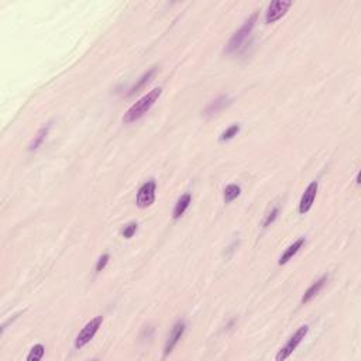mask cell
Returning <instances> with one entry per match:
<instances>
[{"instance_id": "6da1fadb", "label": "cell", "mask_w": 361, "mask_h": 361, "mask_svg": "<svg viewBox=\"0 0 361 361\" xmlns=\"http://www.w3.org/2000/svg\"><path fill=\"white\" fill-rule=\"evenodd\" d=\"M161 93H162V88H155V89H152L151 92H148L147 95H144L141 99H139V101L131 106L129 110L124 113V116H123V123L130 124L133 121L141 119V117H143V116H144V114H145V113L150 110L151 108L155 105V102L158 101Z\"/></svg>"}, {"instance_id": "7a4b0ae2", "label": "cell", "mask_w": 361, "mask_h": 361, "mask_svg": "<svg viewBox=\"0 0 361 361\" xmlns=\"http://www.w3.org/2000/svg\"><path fill=\"white\" fill-rule=\"evenodd\" d=\"M257 17H258V13H253L250 17L243 23V26H241L240 29L233 34V37H231L230 41H229V44L226 45L224 52L231 54V52H236V51L240 48L241 44L246 41V38L250 36L251 31L254 29L255 21H257Z\"/></svg>"}, {"instance_id": "3957f363", "label": "cell", "mask_w": 361, "mask_h": 361, "mask_svg": "<svg viewBox=\"0 0 361 361\" xmlns=\"http://www.w3.org/2000/svg\"><path fill=\"white\" fill-rule=\"evenodd\" d=\"M102 323H103V318H102V316H96V318L90 319V321L82 327V330L78 333V336H76V339H75V349H76V350H79V349H82L83 346H86V344L95 337V334L98 333L99 327L102 326Z\"/></svg>"}, {"instance_id": "277c9868", "label": "cell", "mask_w": 361, "mask_h": 361, "mask_svg": "<svg viewBox=\"0 0 361 361\" xmlns=\"http://www.w3.org/2000/svg\"><path fill=\"white\" fill-rule=\"evenodd\" d=\"M308 331H309V327L305 325V326H301L298 330L295 331L293 334H292L291 337H289V340L288 343L282 347L280 353L277 354V357H275V360L277 361H284L287 360L289 356H291L293 351L296 350V347L299 346L302 343V340L305 339V336L308 334Z\"/></svg>"}, {"instance_id": "5b68a950", "label": "cell", "mask_w": 361, "mask_h": 361, "mask_svg": "<svg viewBox=\"0 0 361 361\" xmlns=\"http://www.w3.org/2000/svg\"><path fill=\"white\" fill-rule=\"evenodd\" d=\"M155 189H157V185H155V180H147L145 183H143L140 186V189L137 192V198H136V203L140 209H145L151 206L154 201H155Z\"/></svg>"}, {"instance_id": "8992f818", "label": "cell", "mask_w": 361, "mask_h": 361, "mask_svg": "<svg viewBox=\"0 0 361 361\" xmlns=\"http://www.w3.org/2000/svg\"><path fill=\"white\" fill-rule=\"evenodd\" d=\"M292 6V1H285V0H275V1H271L267 13H265V23L267 24H272L275 21H278L282 19L287 11L289 10V7Z\"/></svg>"}, {"instance_id": "52a82bcc", "label": "cell", "mask_w": 361, "mask_h": 361, "mask_svg": "<svg viewBox=\"0 0 361 361\" xmlns=\"http://www.w3.org/2000/svg\"><path fill=\"white\" fill-rule=\"evenodd\" d=\"M318 189H319L318 180H313L308 185V188L305 189L301 198V202H299V213L301 215H305V213L311 211L312 206H313V202L316 199V195H318Z\"/></svg>"}, {"instance_id": "ba28073f", "label": "cell", "mask_w": 361, "mask_h": 361, "mask_svg": "<svg viewBox=\"0 0 361 361\" xmlns=\"http://www.w3.org/2000/svg\"><path fill=\"white\" fill-rule=\"evenodd\" d=\"M185 322H177L171 330L170 336H168V340L165 343V347H164V359L170 354L171 351L175 349V346L178 344V341L182 339L183 333H185Z\"/></svg>"}, {"instance_id": "9c48e42d", "label": "cell", "mask_w": 361, "mask_h": 361, "mask_svg": "<svg viewBox=\"0 0 361 361\" xmlns=\"http://www.w3.org/2000/svg\"><path fill=\"white\" fill-rule=\"evenodd\" d=\"M192 202V196L191 193H185V195H182L180 199L177 201L175 203V208H174V212H172V217H174V220H178L180 216L185 213V211L189 208V205H191Z\"/></svg>"}, {"instance_id": "30bf717a", "label": "cell", "mask_w": 361, "mask_h": 361, "mask_svg": "<svg viewBox=\"0 0 361 361\" xmlns=\"http://www.w3.org/2000/svg\"><path fill=\"white\" fill-rule=\"evenodd\" d=\"M327 281V275H323L322 278H319L316 282H313L311 287L306 289V292L303 293V296H302V303H308V302L311 301L312 298L315 296V295H318L321 289L325 287V284Z\"/></svg>"}, {"instance_id": "8fae6325", "label": "cell", "mask_w": 361, "mask_h": 361, "mask_svg": "<svg viewBox=\"0 0 361 361\" xmlns=\"http://www.w3.org/2000/svg\"><path fill=\"white\" fill-rule=\"evenodd\" d=\"M230 98L229 96H220V98H217L216 101H213L205 109V116H213V114H216V113H219L220 110H223L226 106H229L230 105Z\"/></svg>"}, {"instance_id": "7c38bea8", "label": "cell", "mask_w": 361, "mask_h": 361, "mask_svg": "<svg viewBox=\"0 0 361 361\" xmlns=\"http://www.w3.org/2000/svg\"><path fill=\"white\" fill-rule=\"evenodd\" d=\"M305 239L303 237H301V239H298V240L295 241L293 244H291L287 250H285V253L282 254L281 257H280V260H278V264L280 265H284V264H287L288 261L291 260L292 257L298 253V251L301 250L302 247H303V244H305Z\"/></svg>"}, {"instance_id": "4fadbf2b", "label": "cell", "mask_w": 361, "mask_h": 361, "mask_svg": "<svg viewBox=\"0 0 361 361\" xmlns=\"http://www.w3.org/2000/svg\"><path fill=\"white\" fill-rule=\"evenodd\" d=\"M155 71H157L155 68H151L150 71H147V72H145V73H144V75L141 76L140 79L137 80V83H136V85H134V86L131 88L130 92L127 93V96H133V95H134V93H137V92H139L141 88H144V86H145V85H147V83H148V82L152 79V76L155 75Z\"/></svg>"}, {"instance_id": "5bb4252c", "label": "cell", "mask_w": 361, "mask_h": 361, "mask_svg": "<svg viewBox=\"0 0 361 361\" xmlns=\"http://www.w3.org/2000/svg\"><path fill=\"white\" fill-rule=\"evenodd\" d=\"M50 124L48 126H45V127H42L38 130V133L34 136V139L33 141L30 143V145H29V151H36L38 150V147H40L41 144H42V141L45 140V137L48 136V131H50Z\"/></svg>"}, {"instance_id": "9a60e30c", "label": "cell", "mask_w": 361, "mask_h": 361, "mask_svg": "<svg viewBox=\"0 0 361 361\" xmlns=\"http://www.w3.org/2000/svg\"><path fill=\"white\" fill-rule=\"evenodd\" d=\"M241 188L236 183H230L224 188V203H231L240 196Z\"/></svg>"}, {"instance_id": "2e32d148", "label": "cell", "mask_w": 361, "mask_h": 361, "mask_svg": "<svg viewBox=\"0 0 361 361\" xmlns=\"http://www.w3.org/2000/svg\"><path fill=\"white\" fill-rule=\"evenodd\" d=\"M45 354V347L42 344H34L27 356V361H40Z\"/></svg>"}, {"instance_id": "e0dca14e", "label": "cell", "mask_w": 361, "mask_h": 361, "mask_svg": "<svg viewBox=\"0 0 361 361\" xmlns=\"http://www.w3.org/2000/svg\"><path fill=\"white\" fill-rule=\"evenodd\" d=\"M239 131H240V124H233V126H230L227 130H224L221 133L219 140H220V143L231 140V139H234V137L239 134Z\"/></svg>"}, {"instance_id": "ac0fdd59", "label": "cell", "mask_w": 361, "mask_h": 361, "mask_svg": "<svg viewBox=\"0 0 361 361\" xmlns=\"http://www.w3.org/2000/svg\"><path fill=\"white\" fill-rule=\"evenodd\" d=\"M139 229V224L136 223V221H130V223H127L123 229H121V236L124 237V239H131L133 236H134V233L137 231Z\"/></svg>"}, {"instance_id": "d6986e66", "label": "cell", "mask_w": 361, "mask_h": 361, "mask_svg": "<svg viewBox=\"0 0 361 361\" xmlns=\"http://www.w3.org/2000/svg\"><path fill=\"white\" fill-rule=\"evenodd\" d=\"M278 213H280V209H278V208H274V209L267 215V217H265V220H264V227H268L270 224H272V223L275 221V219H277Z\"/></svg>"}, {"instance_id": "ffe728a7", "label": "cell", "mask_w": 361, "mask_h": 361, "mask_svg": "<svg viewBox=\"0 0 361 361\" xmlns=\"http://www.w3.org/2000/svg\"><path fill=\"white\" fill-rule=\"evenodd\" d=\"M109 258H110L109 254H103L101 258L98 260V262H96V274H99V272H102V271L105 270V267H106L108 262H109Z\"/></svg>"}]
</instances>
